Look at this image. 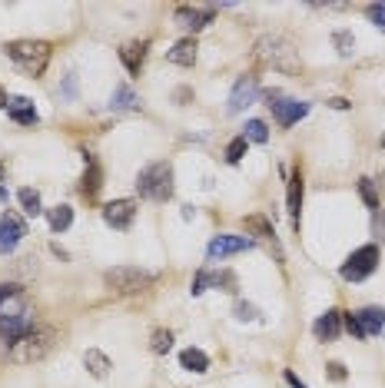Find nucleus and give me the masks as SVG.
<instances>
[{"label":"nucleus","mask_w":385,"mask_h":388,"mask_svg":"<svg viewBox=\"0 0 385 388\" xmlns=\"http://www.w3.org/2000/svg\"><path fill=\"white\" fill-rule=\"evenodd\" d=\"M83 160H87V173H83V180H80V193H83V196H96L100 186H103V169L96 163V156H90V153H83Z\"/></svg>","instance_id":"19"},{"label":"nucleus","mask_w":385,"mask_h":388,"mask_svg":"<svg viewBox=\"0 0 385 388\" xmlns=\"http://www.w3.org/2000/svg\"><path fill=\"white\" fill-rule=\"evenodd\" d=\"M302 196H306V183H302V173L292 169L289 173V193H286V206L289 216H292V226L299 229V213H302Z\"/></svg>","instance_id":"14"},{"label":"nucleus","mask_w":385,"mask_h":388,"mask_svg":"<svg viewBox=\"0 0 385 388\" xmlns=\"http://www.w3.org/2000/svg\"><path fill=\"white\" fill-rule=\"evenodd\" d=\"M57 342H60L57 329H50V325H34L23 338H17V342L10 345V358H14L17 365H30V362L47 358L50 352L57 349Z\"/></svg>","instance_id":"2"},{"label":"nucleus","mask_w":385,"mask_h":388,"mask_svg":"<svg viewBox=\"0 0 385 388\" xmlns=\"http://www.w3.org/2000/svg\"><path fill=\"white\" fill-rule=\"evenodd\" d=\"M150 349H153L156 355H166V352L173 349V332H170V329H156L153 338H150Z\"/></svg>","instance_id":"27"},{"label":"nucleus","mask_w":385,"mask_h":388,"mask_svg":"<svg viewBox=\"0 0 385 388\" xmlns=\"http://www.w3.org/2000/svg\"><path fill=\"white\" fill-rule=\"evenodd\" d=\"M210 285H223L226 292H236V276L232 272H210Z\"/></svg>","instance_id":"31"},{"label":"nucleus","mask_w":385,"mask_h":388,"mask_svg":"<svg viewBox=\"0 0 385 388\" xmlns=\"http://www.w3.org/2000/svg\"><path fill=\"white\" fill-rule=\"evenodd\" d=\"M206 285H210V272H196V279H192V296H203L206 292Z\"/></svg>","instance_id":"36"},{"label":"nucleus","mask_w":385,"mask_h":388,"mask_svg":"<svg viewBox=\"0 0 385 388\" xmlns=\"http://www.w3.org/2000/svg\"><path fill=\"white\" fill-rule=\"evenodd\" d=\"M256 56L272 67V70H283V74H299L302 70V63H299V56L292 50V43L286 37H279V34H270V37H263L256 43Z\"/></svg>","instance_id":"5"},{"label":"nucleus","mask_w":385,"mask_h":388,"mask_svg":"<svg viewBox=\"0 0 385 388\" xmlns=\"http://www.w3.org/2000/svg\"><path fill=\"white\" fill-rule=\"evenodd\" d=\"M352 315H355L362 335H379L385 329V309H379V305H366V309H359V312H352Z\"/></svg>","instance_id":"17"},{"label":"nucleus","mask_w":385,"mask_h":388,"mask_svg":"<svg viewBox=\"0 0 385 388\" xmlns=\"http://www.w3.org/2000/svg\"><path fill=\"white\" fill-rule=\"evenodd\" d=\"M372 233H375L379 242H385V209H375V213H372Z\"/></svg>","instance_id":"34"},{"label":"nucleus","mask_w":385,"mask_h":388,"mask_svg":"<svg viewBox=\"0 0 385 388\" xmlns=\"http://www.w3.org/2000/svg\"><path fill=\"white\" fill-rule=\"evenodd\" d=\"M146 50H150V40H133V43H123L120 60H123V67H126L133 76L140 74V67H143V60H146Z\"/></svg>","instance_id":"18"},{"label":"nucleus","mask_w":385,"mask_h":388,"mask_svg":"<svg viewBox=\"0 0 385 388\" xmlns=\"http://www.w3.org/2000/svg\"><path fill=\"white\" fill-rule=\"evenodd\" d=\"M179 365L186 371H196V375H203V371L210 369V355L203 349H183L179 352Z\"/></svg>","instance_id":"21"},{"label":"nucleus","mask_w":385,"mask_h":388,"mask_svg":"<svg viewBox=\"0 0 385 388\" xmlns=\"http://www.w3.org/2000/svg\"><path fill=\"white\" fill-rule=\"evenodd\" d=\"M246 233H252V236H266V239L276 236V233H272V222L266 219V216H250V219H246Z\"/></svg>","instance_id":"28"},{"label":"nucleus","mask_w":385,"mask_h":388,"mask_svg":"<svg viewBox=\"0 0 385 388\" xmlns=\"http://www.w3.org/2000/svg\"><path fill=\"white\" fill-rule=\"evenodd\" d=\"M23 236H27V226H23V219H20L17 213H3V216H0V256L14 252Z\"/></svg>","instance_id":"9"},{"label":"nucleus","mask_w":385,"mask_h":388,"mask_svg":"<svg viewBox=\"0 0 385 388\" xmlns=\"http://www.w3.org/2000/svg\"><path fill=\"white\" fill-rule=\"evenodd\" d=\"M375 269H379V246L368 242V246H359V249L346 259L342 279H346V282H362V279H368Z\"/></svg>","instance_id":"7"},{"label":"nucleus","mask_w":385,"mask_h":388,"mask_svg":"<svg viewBox=\"0 0 385 388\" xmlns=\"http://www.w3.org/2000/svg\"><path fill=\"white\" fill-rule=\"evenodd\" d=\"M7 103H10V96H7V93L0 90V110H7Z\"/></svg>","instance_id":"40"},{"label":"nucleus","mask_w":385,"mask_h":388,"mask_svg":"<svg viewBox=\"0 0 385 388\" xmlns=\"http://www.w3.org/2000/svg\"><path fill=\"white\" fill-rule=\"evenodd\" d=\"M256 96H259V80L250 76V74L239 76V80H236V87H232V93H230V110L232 113L246 110V107L256 103Z\"/></svg>","instance_id":"12"},{"label":"nucleus","mask_w":385,"mask_h":388,"mask_svg":"<svg viewBox=\"0 0 385 388\" xmlns=\"http://www.w3.org/2000/svg\"><path fill=\"white\" fill-rule=\"evenodd\" d=\"M212 14H216V7H192V3H183V7H176V27H183V30H203L206 23H212Z\"/></svg>","instance_id":"10"},{"label":"nucleus","mask_w":385,"mask_h":388,"mask_svg":"<svg viewBox=\"0 0 385 388\" xmlns=\"http://www.w3.org/2000/svg\"><path fill=\"white\" fill-rule=\"evenodd\" d=\"M243 136H246L250 143H266V140H270V127H266L263 120H246Z\"/></svg>","instance_id":"25"},{"label":"nucleus","mask_w":385,"mask_h":388,"mask_svg":"<svg viewBox=\"0 0 385 388\" xmlns=\"http://www.w3.org/2000/svg\"><path fill=\"white\" fill-rule=\"evenodd\" d=\"M17 200H20V206H23V213H27V216H40V213H43V206H40V193H37V189L23 186V189L17 193Z\"/></svg>","instance_id":"24"},{"label":"nucleus","mask_w":385,"mask_h":388,"mask_svg":"<svg viewBox=\"0 0 385 388\" xmlns=\"http://www.w3.org/2000/svg\"><path fill=\"white\" fill-rule=\"evenodd\" d=\"M136 193L150 203H166L173 196V166L170 163H150L136 176Z\"/></svg>","instance_id":"4"},{"label":"nucleus","mask_w":385,"mask_h":388,"mask_svg":"<svg viewBox=\"0 0 385 388\" xmlns=\"http://www.w3.org/2000/svg\"><path fill=\"white\" fill-rule=\"evenodd\" d=\"M332 40H336V47H339V54H342V56H349V54H352V47H355L352 34H346V30H339Z\"/></svg>","instance_id":"33"},{"label":"nucleus","mask_w":385,"mask_h":388,"mask_svg":"<svg viewBox=\"0 0 385 388\" xmlns=\"http://www.w3.org/2000/svg\"><path fill=\"white\" fill-rule=\"evenodd\" d=\"M103 282H107V289L116 292V296H133V292L146 289L153 282V272H146L140 266H116V269H110L103 276Z\"/></svg>","instance_id":"6"},{"label":"nucleus","mask_w":385,"mask_h":388,"mask_svg":"<svg viewBox=\"0 0 385 388\" xmlns=\"http://www.w3.org/2000/svg\"><path fill=\"white\" fill-rule=\"evenodd\" d=\"M286 382H289V385H292V388H309L306 382H299V375H296V371H292V369H286Z\"/></svg>","instance_id":"38"},{"label":"nucleus","mask_w":385,"mask_h":388,"mask_svg":"<svg viewBox=\"0 0 385 388\" xmlns=\"http://www.w3.org/2000/svg\"><path fill=\"white\" fill-rule=\"evenodd\" d=\"M329 107H332V110H349L352 103H349V100H342V96H336V100H329Z\"/></svg>","instance_id":"39"},{"label":"nucleus","mask_w":385,"mask_h":388,"mask_svg":"<svg viewBox=\"0 0 385 388\" xmlns=\"http://www.w3.org/2000/svg\"><path fill=\"white\" fill-rule=\"evenodd\" d=\"M312 329H316V338H319V342H336L339 332H342V312H339V309H329L326 315L316 319Z\"/></svg>","instance_id":"16"},{"label":"nucleus","mask_w":385,"mask_h":388,"mask_svg":"<svg viewBox=\"0 0 385 388\" xmlns=\"http://www.w3.org/2000/svg\"><path fill=\"white\" fill-rule=\"evenodd\" d=\"M47 222H50L54 233H63V229H70V222H74V209H70V206H54V209H47Z\"/></svg>","instance_id":"23"},{"label":"nucleus","mask_w":385,"mask_h":388,"mask_svg":"<svg viewBox=\"0 0 385 388\" xmlns=\"http://www.w3.org/2000/svg\"><path fill=\"white\" fill-rule=\"evenodd\" d=\"M236 319L239 322H252V319H259V312H256V305H250V302H239L236 305Z\"/></svg>","instance_id":"35"},{"label":"nucleus","mask_w":385,"mask_h":388,"mask_svg":"<svg viewBox=\"0 0 385 388\" xmlns=\"http://www.w3.org/2000/svg\"><path fill=\"white\" fill-rule=\"evenodd\" d=\"M326 371H329V378H332V382H346V369H342L339 362H329Z\"/></svg>","instance_id":"37"},{"label":"nucleus","mask_w":385,"mask_h":388,"mask_svg":"<svg viewBox=\"0 0 385 388\" xmlns=\"http://www.w3.org/2000/svg\"><path fill=\"white\" fill-rule=\"evenodd\" d=\"M196 40L186 37V40H176L173 43V50H166V60L170 63H176V67H192L196 63Z\"/></svg>","instance_id":"20"},{"label":"nucleus","mask_w":385,"mask_h":388,"mask_svg":"<svg viewBox=\"0 0 385 388\" xmlns=\"http://www.w3.org/2000/svg\"><path fill=\"white\" fill-rule=\"evenodd\" d=\"M366 14H368V20H372V23H375V27L385 34V3H368Z\"/></svg>","instance_id":"32"},{"label":"nucleus","mask_w":385,"mask_h":388,"mask_svg":"<svg viewBox=\"0 0 385 388\" xmlns=\"http://www.w3.org/2000/svg\"><path fill=\"white\" fill-rule=\"evenodd\" d=\"M359 196H362V203L375 213V209H382V200H379V189L372 180H359Z\"/></svg>","instance_id":"26"},{"label":"nucleus","mask_w":385,"mask_h":388,"mask_svg":"<svg viewBox=\"0 0 385 388\" xmlns=\"http://www.w3.org/2000/svg\"><path fill=\"white\" fill-rule=\"evenodd\" d=\"M3 54L10 56L23 74L43 76L47 63H50V43L47 40H10L3 47Z\"/></svg>","instance_id":"3"},{"label":"nucleus","mask_w":385,"mask_h":388,"mask_svg":"<svg viewBox=\"0 0 385 388\" xmlns=\"http://www.w3.org/2000/svg\"><path fill=\"white\" fill-rule=\"evenodd\" d=\"M0 180H3V166H0Z\"/></svg>","instance_id":"41"},{"label":"nucleus","mask_w":385,"mask_h":388,"mask_svg":"<svg viewBox=\"0 0 385 388\" xmlns=\"http://www.w3.org/2000/svg\"><path fill=\"white\" fill-rule=\"evenodd\" d=\"M83 365H87V371L94 375V378H107L110 375V369H113V362L103 355L100 349H90L87 355H83Z\"/></svg>","instance_id":"22"},{"label":"nucleus","mask_w":385,"mask_h":388,"mask_svg":"<svg viewBox=\"0 0 385 388\" xmlns=\"http://www.w3.org/2000/svg\"><path fill=\"white\" fill-rule=\"evenodd\" d=\"M252 246H256L252 236H212L206 256L210 259H226V256H236V252H246V249H252Z\"/></svg>","instance_id":"11"},{"label":"nucleus","mask_w":385,"mask_h":388,"mask_svg":"<svg viewBox=\"0 0 385 388\" xmlns=\"http://www.w3.org/2000/svg\"><path fill=\"white\" fill-rule=\"evenodd\" d=\"M7 116L14 120V123H20V127H34L40 120L37 107L27 100V96H10V103H7Z\"/></svg>","instance_id":"15"},{"label":"nucleus","mask_w":385,"mask_h":388,"mask_svg":"<svg viewBox=\"0 0 385 388\" xmlns=\"http://www.w3.org/2000/svg\"><path fill=\"white\" fill-rule=\"evenodd\" d=\"M133 103H136V93L130 90V87H116V90H113L110 107H116V110H126V107H133Z\"/></svg>","instance_id":"30"},{"label":"nucleus","mask_w":385,"mask_h":388,"mask_svg":"<svg viewBox=\"0 0 385 388\" xmlns=\"http://www.w3.org/2000/svg\"><path fill=\"white\" fill-rule=\"evenodd\" d=\"M103 219L113 229H130L136 219V203L133 200H113V203L103 206Z\"/></svg>","instance_id":"13"},{"label":"nucleus","mask_w":385,"mask_h":388,"mask_svg":"<svg viewBox=\"0 0 385 388\" xmlns=\"http://www.w3.org/2000/svg\"><path fill=\"white\" fill-rule=\"evenodd\" d=\"M246 147H250V140H246V136H236L230 147H226V163H232V166H236V163H243Z\"/></svg>","instance_id":"29"},{"label":"nucleus","mask_w":385,"mask_h":388,"mask_svg":"<svg viewBox=\"0 0 385 388\" xmlns=\"http://www.w3.org/2000/svg\"><path fill=\"white\" fill-rule=\"evenodd\" d=\"M270 110L279 120V127H292V123H299L309 113V103H302V100H286V96L270 90Z\"/></svg>","instance_id":"8"},{"label":"nucleus","mask_w":385,"mask_h":388,"mask_svg":"<svg viewBox=\"0 0 385 388\" xmlns=\"http://www.w3.org/2000/svg\"><path fill=\"white\" fill-rule=\"evenodd\" d=\"M30 329H34V305H30L27 292L14 282L0 285V335L14 345Z\"/></svg>","instance_id":"1"}]
</instances>
